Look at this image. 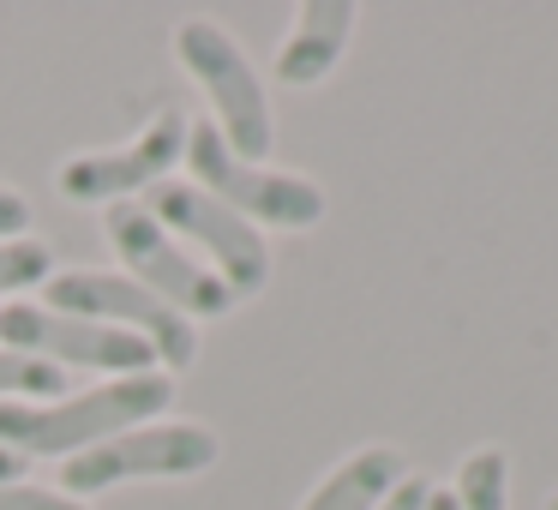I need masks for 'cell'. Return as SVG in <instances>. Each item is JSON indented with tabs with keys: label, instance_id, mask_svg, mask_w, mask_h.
Masks as SVG:
<instances>
[{
	"label": "cell",
	"instance_id": "obj_1",
	"mask_svg": "<svg viewBox=\"0 0 558 510\" xmlns=\"http://www.w3.org/2000/svg\"><path fill=\"white\" fill-rule=\"evenodd\" d=\"M169 402H174L169 373L109 378L85 397H61V402H43V409L0 402V450H13V457H78V450L109 445V438L145 426L150 414H169Z\"/></svg>",
	"mask_w": 558,
	"mask_h": 510
},
{
	"label": "cell",
	"instance_id": "obj_2",
	"mask_svg": "<svg viewBox=\"0 0 558 510\" xmlns=\"http://www.w3.org/2000/svg\"><path fill=\"white\" fill-rule=\"evenodd\" d=\"M186 169H193V186H205L217 205H229L246 222H277V229H318L325 222V186L313 174L241 162L222 145L217 121L186 126Z\"/></svg>",
	"mask_w": 558,
	"mask_h": 510
},
{
	"label": "cell",
	"instance_id": "obj_3",
	"mask_svg": "<svg viewBox=\"0 0 558 510\" xmlns=\"http://www.w3.org/2000/svg\"><path fill=\"white\" fill-rule=\"evenodd\" d=\"M222 457L217 426L205 421H157L133 426V433L90 445L61 462V493L66 498H97L121 481H181V474H205Z\"/></svg>",
	"mask_w": 558,
	"mask_h": 510
},
{
	"label": "cell",
	"instance_id": "obj_4",
	"mask_svg": "<svg viewBox=\"0 0 558 510\" xmlns=\"http://www.w3.org/2000/svg\"><path fill=\"white\" fill-rule=\"evenodd\" d=\"M49 313L133 330V337H145L150 349H157V366L169 378L181 373V366L198 361L193 318H181L169 301H157L145 282L114 277V270H54V277H49Z\"/></svg>",
	"mask_w": 558,
	"mask_h": 510
},
{
	"label": "cell",
	"instance_id": "obj_5",
	"mask_svg": "<svg viewBox=\"0 0 558 510\" xmlns=\"http://www.w3.org/2000/svg\"><path fill=\"white\" fill-rule=\"evenodd\" d=\"M174 61L210 90L222 145H229L241 162H265L270 145H277V126H270L265 85H258L253 61L241 54V42H234L222 25H210V19H186V25L174 31Z\"/></svg>",
	"mask_w": 558,
	"mask_h": 510
},
{
	"label": "cell",
	"instance_id": "obj_6",
	"mask_svg": "<svg viewBox=\"0 0 558 510\" xmlns=\"http://www.w3.org/2000/svg\"><path fill=\"white\" fill-rule=\"evenodd\" d=\"M109 241L121 253V265L133 270V282H145L157 301H169L181 318H222L234 313L229 282L210 265H198L193 253L174 246V234L150 217L145 205H109Z\"/></svg>",
	"mask_w": 558,
	"mask_h": 510
},
{
	"label": "cell",
	"instance_id": "obj_7",
	"mask_svg": "<svg viewBox=\"0 0 558 510\" xmlns=\"http://www.w3.org/2000/svg\"><path fill=\"white\" fill-rule=\"evenodd\" d=\"M145 210L169 234L205 246L210 270L229 282L234 301H246V294H258L270 282V246H265V234H258L246 217H234L229 205H217L205 186H193V181H157V186H150V198H145Z\"/></svg>",
	"mask_w": 558,
	"mask_h": 510
},
{
	"label": "cell",
	"instance_id": "obj_8",
	"mask_svg": "<svg viewBox=\"0 0 558 510\" xmlns=\"http://www.w3.org/2000/svg\"><path fill=\"white\" fill-rule=\"evenodd\" d=\"M0 342H13V354H37L49 366H102L114 378H133V373H162L157 349L133 330H114V325H90V318H61L49 306H31V301H7L0 306Z\"/></svg>",
	"mask_w": 558,
	"mask_h": 510
},
{
	"label": "cell",
	"instance_id": "obj_9",
	"mask_svg": "<svg viewBox=\"0 0 558 510\" xmlns=\"http://www.w3.org/2000/svg\"><path fill=\"white\" fill-rule=\"evenodd\" d=\"M186 126L193 121H186L181 109H162L126 150L66 157L61 174H54V186H61V198H73V205H109V198H121V193H150V186L186 157Z\"/></svg>",
	"mask_w": 558,
	"mask_h": 510
},
{
	"label": "cell",
	"instance_id": "obj_10",
	"mask_svg": "<svg viewBox=\"0 0 558 510\" xmlns=\"http://www.w3.org/2000/svg\"><path fill=\"white\" fill-rule=\"evenodd\" d=\"M354 0H306L301 13H294V31L289 42L277 49V78L282 85H318L330 66L342 61L354 37Z\"/></svg>",
	"mask_w": 558,
	"mask_h": 510
},
{
	"label": "cell",
	"instance_id": "obj_11",
	"mask_svg": "<svg viewBox=\"0 0 558 510\" xmlns=\"http://www.w3.org/2000/svg\"><path fill=\"white\" fill-rule=\"evenodd\" d=\"M402 481H409V457L397 445H361L306 493L301 510H378Z\"/></svg>",
	"mask_w": 558,
	"mask_h": 510
},
{
	"label": "cell",
	"instance_id": "obj_12",
	"mask_svg": "<svg viewBox=\"0 0 558 510\" xmlns=\"http://www.w3.org/2000/svg\"><path fill=\"white\" fill-rule=\"evenodd\" d=\"M450 493H457V510H510V457L498 445L469 450Z\"/></svg>",
	"mask_w": 558,
	"mask_h": 510
},
{
	"label": "cell",
	"instance_id": "obj_13",
	"mask_svg": "<svg viewBox=\"0 0 558 510\" xmlns=\"http://www.w3.org/2000/svg\"><path fill=\"white\" fill-rule=\"evenodd\" d=\"M61 390H66V373L61 366H49V361H37V354H0V397H49V402H61Z\"/></svg>",
	"mask_w": 558,
	"mask_h": 510
},
{
	"label": "cell",
	"instance_id": "obj_14",
	"mask_svg": "<svg viewBox=\"0 0 558 510\" xmlns=\"http://www.w3.org/2000/svg\"><path fill=\"white\" fill-rule=\"evenodd\" d=\"M49 270H54L49 241H37V234L0 241V294H19V289H31V282H49Z\"/></svg>",
	"mask_w": 558,
	"mask_h": 510
},
{
	"label": "cell",
	"instance_id": "obj_15",
	"mask_svg": "<svg viewBox=\"0 0 558 510\" xmlns=\"http://www.w3.org/2000/svg\"><path fill=\"white\" fill-rule=\"evenodd\" d=\"M0 510H85L78 498L66 493H49V486H0Z\"/></svg>",
	"mask_w": 558,
	"mask_h": 510
},
{
	"label": "cell",
	"instance_id": "obj_16",
	"mask_svg": "<svg viewBox=\"0 0 558 510\" xmlns=\"http://www.w3.org/2000/svg\"><path fill=\"white\" fill-rule=\"evenodd\" d=\"M31 229V198L13 193V186H0V241H19Z\"/></svg>",
	"mask_w": 558,
	"mask_h": 510
},
{
	"label": "cell",
	"instance_id": "obj_17",
	"mask_svg": "<svg viewBox=\"0 0 558 510\" xmlns=\"http://www.w3.org/2000/svg\"><path fill=\"white\" fill-rule=\"evenodd\" d=\"M426 493H433V486H426L421 474H409V481H402V486H397V493H390L378 510H421V505H426Z\"/></svg>",
	"mask_w": 558,
	"mask_h": 510
},
{
	"label": "cell",
	"instance_id": "obj_18",
	"mask_svg": "<svg viewBox=\"0 0 558 510\" xmlns=\"http://www.w3.org/2000/svg\"><path fill=\"white\" fill-rule=\"evenodd\" d=\"M19 474H25V457H13V450H0V486H13Z\"/></svg>",
	"mask_w": 558,
	"mask_h": 510
},
{
	"label": "cell",
	"instance_id": "obj_19",
	"mask_svg": "<svg viewBox=\"0 0 558 510\" xmlns=\"http://www.w3.org/2000/svg\"><path fill=\"white\" fill-rule=\"evenodd\" d=\"M421 510H457V493H450V486H433V493H426V505Z\"/></svg>",
	"mask_w": 558,
	"mask_h": 510
},
{
	"label": "cell",
	"instance_id": "obj_20",
	"mask_svg": "<svg viewBox=\"0 0 558 510\" xmlns=\"http://www.w3.org/2000/svg\"><path fill=\"white\" fill-rule=\"evenodd\" d=\"M546 510H558V493H553V498H546Z\"/></svg>",
	"mask_w": 558,
	"mask_h": 510
}]
</instances>
